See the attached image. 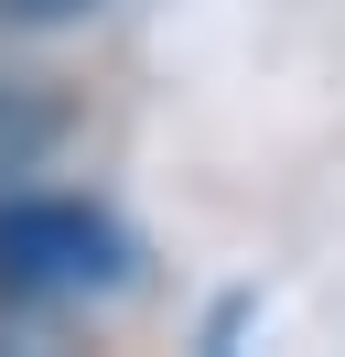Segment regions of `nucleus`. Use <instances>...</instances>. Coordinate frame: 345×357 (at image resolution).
I'll return each instance as SVG.
<instances>
[{"label": "nucleus", "instance_id": "1", "mask_svg": "<svg viewBox=\"0 0 345 357\" xmlns=\"http://www.w3.org/2000/svg\"><path fill=\"white\" fill-rule=\"evenodd\" d=\"M129 282H141V238H129L97 195L0 184V314L108 303V292H129Z\"/></svg>", "mask_w": 345, "mask_h": 357}, {"label": "nucleus", "instance_id": "2", "mask_svg": "<svg viewBox=\"0 0 345 357\" xmlns=\"http://www.w3.org/2000/svg\"><path fill=\"white\" fill-rule=\"evenodd\" d=\"M65 130H76V98H65L54 76H33V66L0 54V184L43 174V162L65 152Z\"/></svg>", "mask_w": 345, "mask_h": 357}, {"label": "nucleus", "instance_id": "3", "mask_svg": "<svg viewBox=\"0 0 345 357\" xmlns=\"http://www.w3.org/2000/svg\"><path fill=\"white\" fill-rule=\"evenodd\" d=\"M108 0H0V44L11 33H76V22H97Z\"/></svg>", "mask_w": 345, "mask_h": 357}]
</instances>
